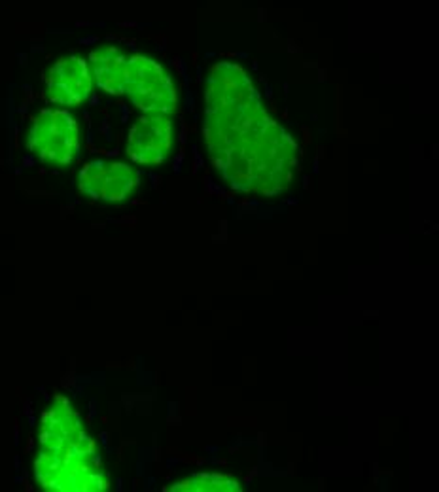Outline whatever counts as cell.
<instances>
[{"label": "cell", "mask_w": 439, "mask_h": 492, "mask_svg": "<svg viewBox=\"0 0 439 492\" xmlns=\"http://www.w3.org/2000/svg\"><path fill=\"white\" fill-rule=\"evenodd\" d=\"M204 133L216 167L237 190L271 195L291 180L296 144L235 62H218L209 76Z\"/></svg>", "instance_id": "6da1fadb"}, {"label": "cell", "mask_w": 439, "mask_h": 492, "mask_svg": "<svg viewBox=\"0 0 439 492\" xmlns=\"http://www.w3.org/2000/svg\"><path fill=\"white\" fill-rule=\"evenodd\" d=\"M27 146L44 161L67 165L78 154V125L67 110H42L32 119Z\"/></svg>", "instance_id": "7a4b0ae2"}, {"label": "cell", "mask_w": 439, "mask_h": 492, "mask_svg": "<svg viewBox=\"0 0 439 492\" xmlns=\"http://www.w3.org/2000/svg\"><path fill=\"white\" fill-rule=\"evenodd\" d=\"M125 95L144 112H173L176 91L161 65L144 55L129 57Z\"/></svg>", "instance_id": "3957f363"}, {"label": "cell", "mask_w": 439, "mask_h": 492, "mask_svg": "<svg viewBox=\"0 0 439 492\" xmlns=\"http://www.w3.org/2000/svg\"><path fill=\"white\" fill-rule=\"evenodd\" d=\"M136 184V173L125 163L95 159L80 171L81 194L95 201H124L135 190Z\"/></svg>", "instance_id": "277c9868"}, {"label": "cell", "mask_w": 439, "mask_h": 492, "mask_svg": "<svg viewBox=\"0 0 439 492\" xmlns=\"http://www.w3.org/2000/svg\"><path fill=\"white\" fill-rule=\"evenodd\" d=\"M171 149V119L167 114L148 112L133 125L127 142V154L133 161L157 165Z\"/></svg>", "instance_id": "5b68a950"}, {"label": "cell", "mask_w": 439, "mask_h": 492, "mask_svg": "<svg viewBox=\"0 0 439 492\" xmlns=\"http://www.w3.org/2000/svg\"><path fill=\"white\" fill-rule=\"evenodd\" d=\"M48 99L61 106H74L91 93V74L81 57H65L53 65L46 78Z\"/></svg>", "instance_id": "8992f818"}, {"label": "cell", "mask_w": 439, "mask_h": 492, "mask_svg": "<svg viewBox=\"0 0 439 492\" xmlns=\"http://www.w3.org/2000/svg\"><path fill=\"white\" fill-rule=\"evenodd\" d=\"M89 62L93 67V78L106 93L124 95L129 57L118 46H100L91 51Z\"/></svg>", "instance_id": "52a82bcc"}, {"label": "cell", "mask_w": 439, "mask_h": 492, "mask_svg": "<svg viewBox=\"0 0 439 492\" xmlns=\"http://www.w3.org/2000/svg\"><path fill=\"white\" fill-rule=\"evenodd\" d=\"M186 485H192L188 488H195V491H235L237 488V483L223 479L222 475H195Z\"/></svg>", "instance_id": "ba28073f"}]
</instances>
